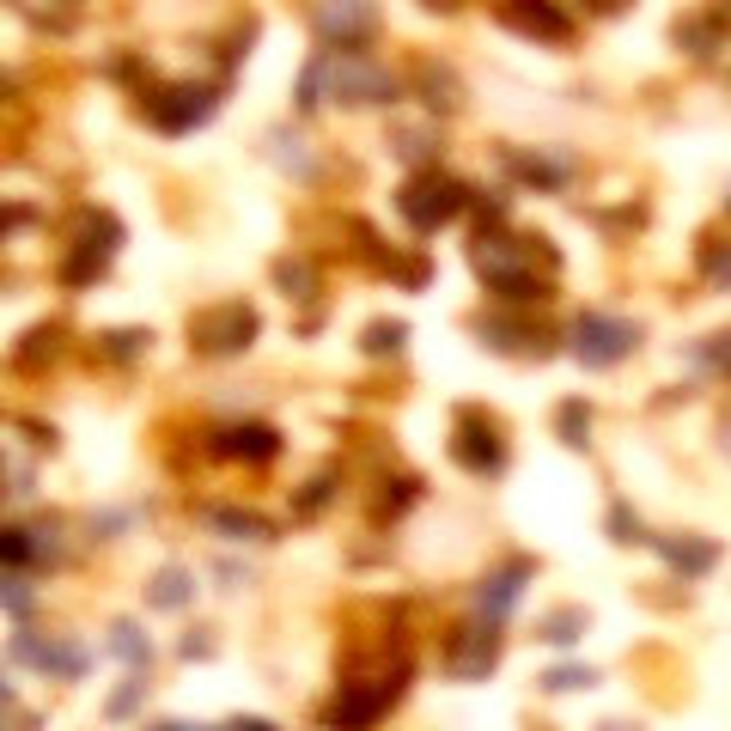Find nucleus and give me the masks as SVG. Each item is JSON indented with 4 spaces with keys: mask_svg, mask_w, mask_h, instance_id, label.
Segmentation results:
<instances>
[{
    "mask_svg": "<svg viewBox=\"0 0 731 731\" xmlns=\"http://www.w3.org/2000/svg\"><path fill=\"white\" fill-rule=\"evenodd\" d=\"M725 366H731V335H725Z\"/></svg>",
    "mask_w": 731,
    "mask_h": 731,
    "instance_id": "0eeeda50",
    "label": "nucleus"
},
{
    "mask_svg": "<svg viewBox=\"0 0 731 731\" xmlns=\"http://www.w3.org/2000/svg\"><path fill=\"white\" fill-rule=\"evenodd\" d=\"M513 12L518 25H525V31H543V37H567V19H561L555 7H543V0H513Z\"/></svg>",
    "mask_w": 731,
    "mask_h": 731,
    "instance_id": "f03ea898",
    "label": "nucleus"
},
{
    "mask_svg": "<svg viewBox=\"0 0 731 731\" xmlns=\"http://www.w3.org/2000/svg\"><path fill=\"white\" fill-rule=\"evenodd\" d=\"M366 25H372V12L360 7V0H342V7H323V31H342V37H360Z\"/></svg>",
    "mask_w": 731,
    "mask_h": 731,
    "instance_id": "7ed1b4c3",
    "label": "nucleus"
},
{
    "mask_svg": "<svg viewBox=\"0 0 731 731\" xmlns=\"http://www.w3.org/2000/svg\"><path fill=\"white\" fill-rule=\"evenodd\" d=\"M720 281H725V286H731V256H725V269H720Z\"/></svg>",
    "mask_w": 731,
    "mask_h": 731,
    "instance_id": "423d86ee",
    "label": "nucleus"
},
{
    "mask_svg": "<svg viewBox=\"0 0 731 731\" xmlns=\"http://www.w3.org/2000/svg\"><path fill=\"white\" fill-rule=\"evenodd\" d=\"M518 597V585H513V573H506V579H494V592H481V610H506Z\"/></svg>",
    "mask_w": 731,
    "mask_h": 731,
    "instance_id": "20e7f679",
    "label": "nucleus"
},
{
    "mask_svg": "<svg viewBox=\"0 0 731 731\" xmlns=\"http://www.w3.org/2000/svg\"><path fill=\"white\" fill-rule=\"evenodd\" d=\"M573 335H579V342H573L579 348V360H592V366H610V360H622L634 348V330L628 323H616V318H579V330Z\"/></svg>",
    "mask_w": 731,
    "mask_h": 731,
    "instance_id": "f257e3e1",
    "label": "nucleus"
},
{
    "mask_svg": "<svg viewBox=\"0 0 731 731\" xmlns=\"http://www.w3.org/2000/svg\"><path fill=\"white\" fill-rule=\"evenodd\" d=\"M153 597H159V604H183V573H165V579H159V592H153Z\"/></svg>",
    "mask_w": 731,
    "mask_h": 731,
    "instance_id": "39448f33",
    "label": "nucleus"
}]
</instances>
